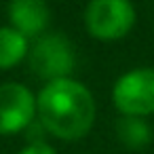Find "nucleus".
I'll return each instance as SVG.
<instances>
[{
    "instance_id": "2",
    "label": "nucleus",
    "mask_w": 154,
    "mask_h": 154,
    "mask_svg": "<svg viewBox=\"0 0 154 154\" xmlns=\"http://www.w3.org/2000/svg\"><path fill=\"white\" fill-rule=\"evenodd\" d=\"M137 21L131 0H91L85 9V28L97 40H120Z\"/></svg>"
},
{
    "instance_id": "8",
    "label": "nucleus",
    "mask_w": 154,
    "mask_h": 154,
    "mask_svg": "<svg viewBox=\"0 0 154 154\" xmlns=\"http://www.w3.org/2000/svg\"><path fill=\"white\" fill-rule=\"evenodd\" d=\"M30 53L28 38L15 28H0V70H11L21 63Z\"/></svg>"
},
{
    "instance_id": "1",
    "label": "nucleus",
    "mask_w": 154,
    "mask_h": 154,
    "mask_svg": "<svg viewBox=\"0 0 154 154\" xmlns=\"http://www.w3.org/2000/svg\"><path fill=\"white\" fill-rule=\"evenodd\" d=\"M36 116L40 127L63 141H78L95 125L97 106L93 93L74 78L47 82L36 95Z\"/></svg>"
},
{
    "instance_id": "6",
    "label": "nucleus",
    "mask_w": 154,
    "mask_h": 154,
    "mask_svg": "<svg viewBox=\"0 0 154 154\" xmlns=\"http://www.w3.org/2000/svg\"><path fill=\"white\" fill-rule=\"evenodd\" d=\"M51 13L45 0H11L9 2V21L26 38H36L49 26Z\"/></svg>"
},
{
    "instance_id": "5",
    "label": "nucleus",
    "mask_w": 154,
    "mask_h": 154,
    "mask_svg": "<svg viewBox=\"0 0 154 154\" xmlns=\"http://www.w3.org/2000/svg\"><path fill=\"white\" fill-rule=\"evenodd\" d=\"M36 118V95L21 82L0 85V135L26 131Z\"/></svg>"
},
{
    "instance_id": "7",
    "label": "nucleus",
    "mask_w": 154,
    "mask_h": 154,
    "mask_svg": "<svg viewBox=\"0 0 154 154\" xmlns=\"http://www.w3.org/2000/svg\"><path fill=\"white\" fill-rule=\"evenodd\" d=\"M116 137L129 150H143L154 137V129L143 116H120L116 120Z\"/></svg>"
},
{
    "instance_id": "4",
    "label": "nucleus",
    "mask_w": 154,
    "mask_h": 154,
    "mask_svg": "<svg viewBox=\"0 0 154 154\" xmlns=\"http://www.w3.org/2000/svg\"><path fill=\"white\" fill-rule=\"evenodd\" d=\"M28 55H30L32 72L47 82L59 80V78H70V74L74 72V66H76L74 47L61 34L40 36Z\"/></svg>"
},
{
    "instance_id": "3",
    "label": "nucleus",
    "mask_w": 154,
    "mask_h": 154,
    "mask_svg": "<svg viewBox=\"0 0 154 154\" xmlns=\"http://www.w3.org/2000/svg\"><path fill=\"white\" fill-rule=\"evenodd\" d=\"M112 103L120 116L154 114V68H135L118 76L112 87Z\"/></svg>"
},
{
    "instance_id": "9",
    "label": "nucleus",
    "mask_w": 154,
    "mask_h": 154,
    "mask_svg": "<svg viewBox=\"0 0 154 154\" xmlns=\"http://www.w3.org/2000/svg\"><path fill=\"white\" fill-rule=\"evenodd\" d=\"M17 154H57L55 152V148L51 146V143H47V141H30L26 148H21Z\"/></svg>"
}]
</instances>
